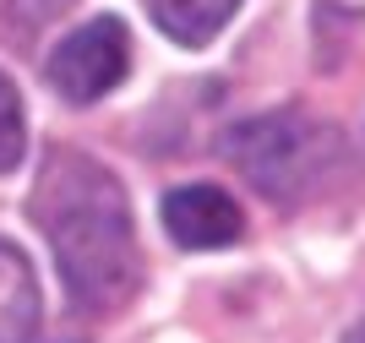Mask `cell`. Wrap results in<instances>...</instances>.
Returning a JSON list of instances; mask_svg holds the SVG:
<instances>
[{"instance_id":"277c9868","label":"cell","mask_w":365,"mask_h":343,"mask_svg":"<svg viewBox=\"0 0 365 343\" xmlns=\"http://www.w3.org/2000/svg\"><path fill=\"white\" fill-rule=\"evenodd\" d=\"M164 229L185 251H218V245L240 240L245 218L235 208V196L218 191V185H180V191L164 196Z\"/></svg>"},{"instance_id":"3957f363","label":"cell","mask_w":365,"mask_h":343,"mask_svg":"<svg viewBox=\"0 0 365 343\" xmlns=\"http://www.w3.org/2000/svg\"><path fill=\"white\" fill-rule=\"evenodd\" d=\"M49 88L61 93L66 104H98L109 88H120L131 71V39L125 22L115 16H93L76 33H66L55 55H49Z\"/></svg>"},{"instance_id":"52a82bcc","label":"cell","mask_w":365,"mask_h":343,"mask_svg":"<svg viewBox=\"0 0 365 343\" xmlns=\"http://www.w3.org/2000/svg\"><path fill=\"white\" fill-rule=\"evenodd\" d=\"M22 142H28V126H22V98H16L11 76L0 71V175L22 164Z\"/></svg>"},{"instance_id":"6da1fadb","label":"cell","mask_w":365,"mask_h":343,"mask_svg":"<svg viewBox=\"0 0 365 343\" xmlns=\"http://www.w3.org/2000/svg\"><path fill=\"white\" fill-rule=\"evenodd\" d=\"M33 224L44 229L61 278L88 311H120L142 284V251L125 185L98 158L55 148L33 185Z\"/></svg>"},{"instance_id":"9c48e42d","label":"cell","mask_w":365,"mask_h":343,"mask_svg":"<svg viewBox=\"0 0 365 343\" xmlns=\"http://www.w3.org/2000/svg\"><path fill=\"white\" fill-rule=\"evenodd\" d=\"M354 343H365V327H360V338H354Z\"/></svg>"},{"instance_id":"8992f818","label":"cell","mask_w":365,"mask_h":343,"mask_svg":"<svg viewBox=\"0 0 365 343\" xmlns=\"http://www.w3.org/2000/svg\"><path fill=\"white\" fill-rule=\"evenodd\" d=\"M235 11H240V0H148L153 28L185 49H202Z\"/></svg>"},{"instance_id":"ba28073f","label":"cell","mask_w":365,"mask_h":343,"mask_svg":"<svg viewBox=\"0 0 365 343\" xmlns=\"http://www.w3.org/2000/svg\"><path fill=\"white\" fill-rule=\"evenodd\" d=\"M71 0H11V22H22V28H44L49 16H61Z\"/></svg>"},{"instance_id":"7a4b0ae2","label":"cell","mask_w":365,"mask_h":343,"mask_svg":"<svg viewBox=\"0 0 365 343\" xmlns=\"http://www.w3.org/2000/svg\"><path fill=\"white\" fill-rule=\"evenodd\" d=\"M224 153L267 202H284V208L317 196L333 180V169L344 164L338 131L305 109H273V115L235 126L224 136Z\"/></svg>"},{"instance_id":"5b68a950","label":"cell","mask_w":365,"mask_h":343,"mask_svg":"<svg viewBox=\"0 0 365 343\" xmlns=\"http://www.w3.org/2000/svg\"><path fill=\"white\" fill-rule=\"evenodd\" d=\"M38 332V284L28 256L0 240V343H33Z\"/></svg>"}]
</instances>
